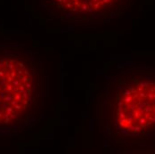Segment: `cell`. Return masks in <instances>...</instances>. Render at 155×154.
I'll list each match as a JSON object with an SVG mask.
<instances>
[{"label": "cell", "mask_w": 155, "mask_h": 154, "mask_svg": "<svg viewBox=\"0 0 155 154\" xmlns=\"http://www.w3.org/2000/svg\"><path fill=\"white\" fill-rule=\"evenodd\" d=\"M101 124L116 143H139L155 135V70H128L100 93Z\"/></svg>", "instance_id": "6da1fadb"}, {"label": "cell", "mask_w": 155, "mask_h": 154, "mask_svg": "<svg viewBox=\"0 0 155 154\" xmlns=\"http://www.w3.org/2000/svg\"><path fill=\"white\" fill-rule=\"evenodd\" d=\"M43 77L25 52L0 50V128L25 123L40 107Z\"/></svg>", "instance_id": "7a4b0ae2"}, {"label": "cell", "mask_w": 155, "mask_h": 154, "mask_svg": "<svg viewBox=\"0 0 155 154\" xmlns=\"http://www.w3.org/2000/svg\"><path fill=\"white\" fill-rule=\"evenodd\" d=\"M48 14L62 21L94 22L122 14L131 0H43Z\"/></svg>", "instance_id": "3957f363"}]
</instances>
